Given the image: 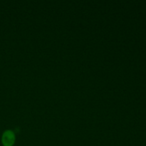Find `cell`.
<instances>
[{
    "instance_id": "6da1fadb",
    "label": "cell",
    "mask_w": 146,
    "mask_h": 146,
    "mask_svg": "<svg viewBox=\"0 0 146 146\" xmlns=\"http://www.w3.org/2000/svg\"><path fill=\"white\" fill-rule=\"evenodd\" d=\"M15 141V136L13 132L10 131H5L2 135L1 141L4 146H12Z\"/></svg>"
}]
</instances>
